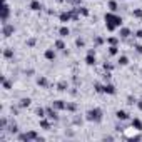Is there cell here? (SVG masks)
<instances>
[{
	"instance_id": "26",
	"label": "cell",
	"mask_w": 142,
	"mask_h": 142,
	"mask_svg": "<svg viewBox=\"0 0 142 142\" xmlns=\"http://www.w3.org/2000/svg\"><path fill=\"white\" fill-rule=\"evenodd\" d=\"M40 125L44 127V129H49V127H50V124H49L47 120H44V119H42V120H40Z\"/></svg>"
},
{
	"instance_id": "22",
	"label": "cell",
	"mask_w": 142,
	"mask_h": 142,
	"mask_svg": "<svg viewBox=\"0 0 142 142\" xmlns=\"http://www.w3.org/2000/svg\"><path fill=\"white\" fill-rule=\"evenodd\" d=\"M45 114H47V112H45V111H44V109H40V107H38V109H37V115H38V117H40V119H44V117H45Z\"/></svg>"
},
{
	"instance_id": "18",
	"label": "cell",
	"mask_w": 142,
	"mask_h": 142,
	"mask_svg": "<svg viewBox=\"0 0 142 142\" xmlns=\"http://www.w3.org/2000/svg\"><path fill=\"white\" fill-rule=\"evenodd\" d=\"M45 112H47V115L50 117V119H57V112L54 111V109H47Z\"/></svg>"
},
{
	"instance_id": "16",
	"label": "cell",
	"mask_w": 142,
	"mask_h": 142,
	"mask_svg": "<svg viewBox=\"0 0 142 142\" xmlns=\"http://www.w3.org/2000/svg\"><path fill=\"white\" fill-rule=\"evenodd\" d=\"M37 84L40 85V87H47V85H49V82H47V79H45V77H40V79L37 80Z\"/></svg>"
},
{
	"instance_id": "32",
	"label": "cell",
	"mask_w": 142,
	"mask_h": 142,
	"mask_svg": "<svg viewBox=\"0 0 142 142\" xmlns=\"http://www.w3.org/2000/svg\"><path fill=\"white\" fill-rule=\"evenodd\" d=\"M77 45H79V47H82V45H84V40H82V38H77Z\"/></svg>"
},
{
	"instance_id": "14",
	"label": "cell",
	"mask_w": 142,
	"mask_h": 142,
	"mask_svg": "<svg viewBox=\"0 0 142 142\" xmlns=\"http://www.w3.org/2000/svg\"><path fill=\"white\" fill-rule=\"evenodd\" d=\"M132 127H136L137 130H142V122H140L139 119H134L132 120Z\"/></svg>"
},
{
	"instance_id": "10",
	"label": "cell",
	"mask_w": 142,
	"mask_h": 142,
	"mask_svg": "<svg viewBox=\"0 0 142 142\" xmlns=\"http://www.w3.org/2000/svg\"><path fill=\"white\" fill-rule=\"evenodd\" d=\"M3 59H13V50L12 49H5V50H3Z\"/></svg>"
},
{
	"instance_id": "21",
	"label": "cell",
	"mask_w": 142,
	"mask_h": 142,
	"mask_svg": "<svg viewBox=\"0 0 142 142\" xmlns=\"http://www.w3.org/2000/svg\"><path fill=\"white\" fill-rule=\"evenodd\" d=\"M117 52H119V50H117V45H111V47H109V54H111V55H115Z\"/></svg>"
},
{
	"instance_id": "8",
	"label": "cell",
	"mask_w": 142,
	"mask_h": 142,
	"mask_svg": "<svg viewBox=\"0 0 142 142\" xmlns=\"http://www.w3.org/2000/svg\"><path fill=\"white\" fill-rule=\"evenodd\" d=\"M54 109H57V111H62V109H67V105L64 104L62 100H55V102H54Z\"/></svg>"
},
{
	"instance_id": "19",
	"label": "cell",
	"mask_w": 142,
	"mask_h": 142,
	"mask_svg": "<svg viewBox=\"0 0 142 142\" xmlns=\"http://www.w3.org/2000/svg\"><path fill=\"white\" fill-rule=\"evenodd\" d=\"M59 34H60V37H67L70 32H69V28H67V27H62V28L59 30Z\"/></svg>"
},
{
	"instance_id": "25",
	"label": "cell",
	"mask_w": 142,
	"mask_h": 142,
	"mask_svg": "<svg viewBox=\"0 0 142 142\" xmlns=\"http://www.w3.org/2000/svg\"><path fill=\"white\" fill-rule=\"evenodd\" d=\"M35 44H37V40H35V38H28V40H27V45H28V47H34Z\"/></svg>"
},
{
	"instance_id": "17",
	"label": "cell",
	"mask_w": 142,
	"mask_h": 142,
	"mask_svg": "<svg viewBox=\"0 0 142 142\" xmlns=\"http://www.w3.org/2000/svg\"><path fill=\"white\" fill-rule=\"evenodd\" d=\"M129 35H130V30H129V28H125V27L120 28V37L125 38V37H129Z\"/></svg>"
},
{
	"instance_id": "24",
	"label": "cell",
	"mask_w": 142,
	"mask_h": 142,
	"mask_svg": "<svg viewBox=\"0 0 142 142\" xmlns=\"http://www.w3.org/2000/svg\"><path fill=\"white\" fill-rule=\"evenodd\" d=\"M132 15H134V17H139V19H140V17H142V10H140V9L134 10V12H132Z\"/></svg>"
},
{
	"instance_id": "1",
	"label": "cell",
	"mask_w": 142,
	"mask_h": 142,
	"mask_svg": "<svg viewBox=\"0 0 142 142\" xmlns=\"http://www.w3.org/2000/svg\"><path fill=\"white\" fill-rule=\"evenodd\" d=\"M105 25H107V30L114 32L117 27L122 25V19L119 15H115V13H107L105 15Z\"/></svg>"
},
{
	"instance_id": "31",
	"label": "cell",
	"mask_w": 142,
	"mask_h": 142,
	"mask_svg": "<svg viewBox=\"0 0 142 142\" xmlns=\"http://www.w3.org/2000/svg\"><path fill=\"white\" fill-rule=\"evenodd\" d=\"M10 132H17V125H15V124H10Z\"/></svg>"
},
{
	"instance_id": "3",
	"label": "cell",
	"mask_w": 142,
	"mask_h": 142,
	"mask_svg": "<svg viewBox=\"0 0 142 142\" xmlns=\"http://www.w3.org/2000/svg\"><path fill=\"white\" fill-rule=\"evenodd\" d=\"M9 17H10V7L7 2H3V5H2V23L9 22Z\"/></svg>"
},
{
	"instance_id": "12",
	"label": "cell",
	"mask_w": 142,
	"mask_h": 142,
	"mask_svg": "<svg viewBox=\"0 0 142 142\" xmlns=\"http://www.w3.org/2000/svg\"><path fill=\"white\" fill-rule=\"evenodd\" d=\"M2 84H3V89H5V90H10V89H12V82H9V80L5 79V77H2Z\"/></svg>"
},
{
	"instance_id": "2",
	"label": "cell",
	"mask_w": 142,
	"mask_h": 142,
	"mask_svg": "<svg viewBox=\"0 0 142 142\" xmlns=\"http://www.w3.org/2000/svg\"><path fill=\"white\" fill-rule=\"evenodd\" d=\"M87 119L99 122V120L102 119V111H100V109H92V111H89L87 112Z\"/></svg>"
},
{
	"instance_id": "6",
	"label": "cell",
	"mask_w": 142,
	"mask_h": 142,
	"mask_svg": "<svg viewBox=\"0 0 142 142\" xmlns=\"http://www.w3.org/2000/svg\"><path fill=\"white\" fill-rule=\"evenodd\" d=\"M104 92L105 94H115V87L112 84H107V85H104Z\"/></svg>"
},
{
	"instance_id": "5",
	"label": "cell",
	"mask_w": 142,
	"mask_h": 142,
	"mask_svg": "<svg viewBox=\"0 0 142 142\" xmlns=\"http://www.w3.org/2000/svg\"><path fill=\"white\" fill-rule=\"evenodd\" d=\"M85 62H87V65H94V64H95V55H94V50H89L87 57H85Z\"/></svg>"
},
{
	"instance_id": "27",
	"label": "cell",
	"mask_w": 142,
	"mask_h": 142,
	"mask_svg": "<svg viewBox=\"0 0 142 142\" xmlns=\"http://www.w3.org/2000/svg\"><path fill=\"white\" fill-rule=\"evenodd\" d=\"M109 7H111V10H112V12H114V10H117V3L114 2V0H112V2H109Z\"/></svg>"
},
{
	"instance_id": "36",
	"label": "cell",
	"mask_w": 142,
	"mask_h": 142,
	"mask_svg": "<svg viewBox=\"0 0 142 142\" xmlns=\"http://www.w3.org/2000/svg\"><path fill=\"white\" fill-rule=\"evenodd\" d=\"M136 35H137V37H139V38H142V30H139V32H137Z\"/></svg>"
},
{
	"instance_id": "30",
	"label": "cell",
	"mask_w": 142,
	"mask_h": 142,
	"mask_svg": "<svg viewBox=\"0 0 142 142\" xmlns=\"http://www.w3.org/2000/svg\"><path fill=\"white\" fill-rule=\"evenodd\" d=\"M107 42H109V44H111V45H115V44H117V38H114V37H111V38H109Z\"/></svg>"
},
{
	"instance_id": "20",
	"label": "cell",
	"mask_w": 142,
	"mask_h": 142,
	"mask_svg": "<svg viewBox=\"0 0 142 142\" xmlns=\"http://www.w3.org/2000/svg\"><path fill=\"white\" fill-rule=\"evenodd\" d=\"M55 47L59 49V50H64V49H65V44H64L62 40H57V42H55Z\"/></svg>"
},
{
	"instance_id": "7",
	"label": "cell",
	"mask_w": 142,
	"mask_h": 142,
	"mask_svg": "<svg viewBox=\"0 0 142 142\" xmlns=\"http://www.w3.org/2000/svg\"><path fill=\"white\" fill-rule=\"evenodd\" d=\"M45 59H47V60H54L55 59V52L54 50H52V49H49V50H45Z\"/></svg>"
},
{
	"instance_id": "9",
	"label": "cell",
	"mask_w": 142,
	"mask_h": 142,
	"mask_svg": "<svg viewBox=\"0 0 142 142\" xmlns=\"http://www.w3.org/2000/svg\"><path fill=\"white\" fill-rule=\"evenodd\" d=\"M30 9L32 10H40L42 9L40 2H38V0H32V2H30Z\"/></svg>"
},
{
	"instance_id": "23",
	"label": "cell",
	"mask_w": 142,
	"mask_h": 142,
	"mask_svg": "<svg viewBox=\"0 0 142 142\" xmlns=\"http://www.w3.org/2000/svg\"><path fill=\"white\" fill-rule=\"evenodd\" d=\"M119 64H120V65H127V64H129V59H127V57H120Z\"/></svg>"
},
{
	"instance_id": "4",
	"label": "cell",
	"mask_w": 142,
	"mask_h": 142,
	"mask_svg": "<svg viewBox=\"0 0 142 142\" xmlns=\"http://www.w3.org/2000/svg\"><path fill=\"white\" fill-rule=\"evenodd\" d=\"M13 30H15L13 25H10L9 22H7V23H2V35H3V37H10V35L13 34Z\"/></svg>"
},
{
	"instance_id": "34",
	"label": "cell",
	"mask_w": 142,
	"mask_h": 142,
	"mask_svg": "<svg viewBox=\"0 0 142 142\" xmlns=\"http://www.w3.org/2000/svg\"><path fill=\"white\" fill-rule=\"evenodd\" d=\"M80 12H82L84 15H89V10H87V9H82V10H80Z\"/></svg>"
},
{
	"instance_id": "15",
	"label": "cell",
	"mask_w": 142,
	"mask_h": 142,
	"mask_svg": "<svg viewBox=\"0 0 142 142\" xmlns=\"http://www.w3.org/2000/svg\"><path fill=\"white\" fill-rule=\"evenodd\" d=\"M30 99H28V97H23L22 99V100H20V107H28V105H30Z\"/></svg>"
},
{
	"instance_id": "28",
	"label": "cell",
	"mask_w": 142,
	"mask_h": 142,
	"mask_svg": "<svg viewBox=\"0 0 142 142\" xmlns=\"http://www.w3.org/2000/svg\"><path fill=\"white\" fill-rule=\"evenodd\" d=\"M5 125H7V119H5V117H2V120H0V127L5 129Z\"/></svg>"
},
{
	"instance_id": "35",
	"label": "cell",
	"mask_w": 142,
	"mask_h": 142,
	"mask_svg": "<svg viewBox=\"0 0 142 142\" xmlns=\"http://www.w3.org/2000/svg\"><path fill=\"white\" fill-rule=\"evenodd\" d=\"M137 107H139L140 111H142V100H139V102H137Z\"/></svg>"
},
{
	"instance_id": "11",
	"label": "cell",
	"mask_w": 142,
	"mask_h": 142,
	"mask_svg": "<svg viewBox=\"0 0 142 142\" xmlns=\"http://www.w3.org/2000/svg\"><path fill=\"white\" fill-rule=\"evenodd\" d=\"M70 20V12H64V13H60V22H69Z\"/></svg>"
},
{
	"instance_id": "29",
	"label": "cell",
	"mask_w": 142,
	"mask_h": 142,
	"mask_svg": "<svg viewBox=\"0 0 142 142\" xmlns=\"http://www.w3.org/2000/svg\"><path fill=\"white\" fill-rule=\"evenodd\" d=\"M65 87H67L65 82H60V84H59V90H65Z\"/></svg>"
},
{
	"instance_id": "13",
	"label": "cell",
	"mask_w": 142,
	"mask_h": 142,
	"mask_svg": "<svg viewBox=\"0 0 142 142\" xmlns=\"http://www.w3.org/2000/svg\"><path fill=\"white\" fill-rule=\"evenodd\" d=\"M127 117H129V115H127V112H125V111H117V119H120V120H125Z\"/></svg>"
},
{
	"instance_id": "33",
	"label": "cell",
	"mask_w": 142,
	"mask_h": 142,
	"mask_svg": "<svg viewBox=\"0 0 142 142\" xmlns=\"http://www.w3.org/2000/svg\"><path fill=\"white\" fill-rule=\"evenodd\" d=\"M136 50L139 52V54H142V45H136Z\"/></svg>"
}]
</instances>
